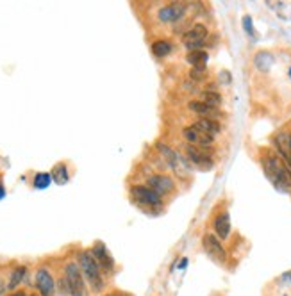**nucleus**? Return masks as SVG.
Wrapping results in <instances>:
<instances>
[{
	"instance_id": "obj_7",
	"label": "nucleus",
	"mask_w": 291,
	"mask_h": 296,
	"mask_svg": "<svg viewBox=\"0 0 291 296\" xmlns=\"http://www.w3.org/2000/svg\"><path fill=\"white\" fill-rule=\"evenodd\" d=\"M186 159H188L189 164L200 168V170H211L214 166L213 154L209 150H205V148H200V146H186Z\"/></svg>"
},
{
	"instance_id": "obj_21",
	"label": "nucleus",
	"mask_w": 291,
	"mask_h": 296,
	"mask_svg": "<svg viewBox=\"0 0 291 296\" xmlns=\"http://www.w3.org/2000/svg\"><path fill=\"white\" fill-rule=\"evenodd\" d=\"M207 59H209V56H207L205 50H191L186 56V61L191 66H205L207 65Z\"/></svg>"
},
{
	"instance_id": "obj_3",
	"label": "nucleus",
	"mask_w": 291,
	"mask_h": 296,
	"mask_svg": "<svg viewBox=\"0 0 291 296\" xmlns=\"http://www.w3.org/2000/svg\"><path fill=\"white\" fill-rule=\"evenodd\" d=\"M157 150L163 155L166 166L177 175V177H188L191 171V164L188 162V159L182 157L179 152H175L172 146H168L166 143H157Z\"/></svg>"
},
{
	"instance_id": "obj_23",
	"label": "nucleus",
	"mask_w": 291,
	"mask_h": 296,
	"mask_svg": "<svg viewBox=\"0 0 291 296\" xmlns=\"http://www.w3.org/2000/svg\"><path fill=\"white\" fill-rule=\"evenodd\" d=\"M254 63H255V66H257L259 70L266 72V70H270L271 63H273V56H271L270 52H257V54H255Z\"/></svg>"
},
{
	"instance_id": "obj_5",
	"label": "nucleus",
	"mask_w": 291,
	"mask_h": 296,
	"mask_svg": "<svg viewBox=\"0 0 291 296\" xmlns=\"http://www.w3.org/2000/svg\"><path fill=\"white\" fill-rule=\"evenodd\" d=\"M131 196L138 205L148 207V209H159L163 207V198L152 191L147 184H134L131 187Z\"/></svg>"
},
{
	"instance_id": "obj_14",
	"label": "nucleus",
	"mask_w": 291,
	"mask_h": 296,
	"mask_svg": "<svg viewBox=\"0 0 291 296\" xmlns=\"http://www.w3.org/2000/svg\"><path fill=\"white\" fill-rule=\"evenodd\" d=\"M36 287L41 296H56V282L47 268H40L36 271Z\"/></svg>"
},
{
	"instance_id": "obj_22",
	"label": "nucleus",
	"mask_w": 291,
	"mask_h": 296,
	"mask_svg": "<svg viewBox=\"0 0 291 296\" xmlns=\"http://www.w3.org/2000/svg\"><path fill=\"white\" fill-rule=\"evenodd\" d=\"M200 100L205 102L211 107H220L221 106V95L216 90H205L200 93Z\"/></svg>"
},
{
	"instance_id": "obj_1",
	"label": "nucleus",
	"mask_w": 291,
	"mask_h": 296,
	"mask_svg": "<svg viewBox=\"0 0 291 296\" xmlns=\"http://www.w3.org/2000/svg\"><path fill=\"white\" fill-rule=\"evenodd\" d=\"M261 164L264 175L271 184L280 191H291V168L286 162L273 154L271 150H264L261 154Z\"/></svg>"
},
{
	"instance_id": "obj_15",
	"label": "nucleus",
	"mask_w": 291,
	"mask_h": 296,
	"mask_svg": "<svg viewBox=\"0 0 291 296\" xmlns=\"http://www.w3.org/2000/svg\"><path fill=\"white\" fill-rule=\"evenodd\" d=\"M188 107H189V111H191V113H195L197 116H200V118H213V120H216L218 114H220L218 107L207 106V104H205V102H202L200 98L189 100L188 102Z\"/></svg>"
},
{
	"instance_id": "obj_30",
	"label": "nucleus",
	"mask_w": 291,
	"mask_h": 296,
	"mask_svg": "<svg viewBox=\"0 0 291 296\" xmlns=\"http://www.w3.org/2000/svg\"><path fill=\"white\" fill-rule=\"evenodd\" d=\"M107 296H125V294H122V292H113V294H107Z\"/></svg>"
},
{
	"instance_id": "obj_13",
	"label": "nucleus",
	"mask_w": 291,
	"mask_h": 296,
	"mask_svg": "<svg viewBox=\"0 0 291 296\" xmlns=\"http://www.w3.org/2000/svg\"><path fill=\"white\" fill-rule=\"evenodd\" d=\"M186 13V6L179 4V2H172V4H166L157 11V18H159L163 24H175L179 22Z\"/></svg>"
},
{
	"instance_id": "obj_24",
	"label": "nucleus",
	"mask_w": 291,
	"mask_h": 296,
	"mask_svg": "<svg viewBox=\"0 0 291 296\" xmlns=\"http://www.w3.org/2000/svg\"><path fill=\"white\" fill-rule=\"evenodd\" d=\"M52 182V175L47 173V171H40V173L34 175V180H33V186L36 189H47Z\"/></svg>"
},
{
	"instance_id": "obj_27",
	"label": "nucleus",
	"mask_w": 291,
	"mask_h": 296,
	"mask_svg": "<svg viewBox=\"0 0 291 296\" xmlns=\"http://www.w3.org/2000/svg\"><path fill=\"white\" fill-rule=\"evenodd\" d=\"M6 196V189H4V184H2V180H0V200Z\"/></svg>"
},
{
	"instance_id": "obj_4",
	"label": "nucleus",
	"mask_w": 291,
	"mask_h": 296,
	"mask_svg": "<svg viewBox=\"0 0 291 296\" xmlns=\"http://www.w3.org/2000/svg\"><path fill=\"white\" fill-rule=\"evenodd\" d=\"M65 285L70 296H88L86 278L77 262H68L65 266Z\"/></svg>"
},
{
	"instance_id": "obj_8",
	"label": "nucleus",
	"mask_w": 291,
	"mask_h": 296,
	"mask_svg": "<svg viewBox=\"0 0 291 296\" xmlns=\"http://www.w3.org/2000/svg\"><path fill=\"white\" fill-rule=\"evenodd\" d=\"M182 136H184V139L189 143V145L200 146V148H205V150H211V148H213V145H214L213 136L205 134L204 130H200L198 127L193 125V123L182 129Z\"/></svg>"
},
{
	"instance_id": "obj_25",
	"label": "nucleus",
	"mask_w": 291,
	"mask_h": 296,
	"mask_svg": "<svg viewBox=\"0 0 291 296\" xmlns=\"http://www.w3.org/2000/svg\"><path fill=\"white\" fill-rule=\"evenodd\" d=\"M205 73H207L205 66H191V70H189V77H191L193 81H202V79H205Z\"/></svg>"
},
{
	"instance_id": "obj_26",
	"label": "nucleus",
	"mask_w": 291,
	"mask_h": 296,
	"mask_svg": "<svg viewBox=\"0 0 291 296\" xmlns=\"http://www.w3.org/2000/svg\"><path fill=\"white\" fill-rule=\"evenodd\" d=\"M243 27H245V31H246V34H248V36H254V24H252L250 17L243 18Z\"/></svg>"
},
{
	"instance_id": "obj_19",
	"label": "nucleus",
	"mask_w": 291,
	"mask_h": 296,
	"mask_svg": "<svg viewBox=\"0 0 291 296\" xmlns=\"http://www.w3.org/2000/svg\"><path fill=\"white\" fill-rule=\"evenodd\" d=\"M150 50L156 57H166L168 54H172L173 43L170 40H156L150 45Z\"/></svg>"
},
{
	"instance_id": "obj_17",
	"label": "nucleus",
	"mask_w": 291,
	"mask_h": 296,
	"mask_svg": "<svg viewBox=\"0 0 291 296\" xmlns=\"http://www.w3.org/2000/svg\"><path fill=\"white\" fill-rule=\"evenodd\" d=\"M193 125L204 130L205 134L213 136V138H216L221 132V123L218 120H213V118H198L197 122H193Z\"/></svg>"
},
{
	"instance_id": "obj_6",
	"label": "nucleus",
	"mask_w": 291,
	"mask_h": 296,
	"mask_svg": "<svg viewBox=\"0 0 291 296\" xmlns=\"http://www.w3.org/2000/svg\"><path fill=\"white\" fill-rule=\"evenodd\" d=\"M207 27L204 24H195L193 27H189L184 34H182V45L191 52V50H202L205 40H207Z\"/></svg>"
},
{
	"instance_id": "obj_29",
	"label": "nucleus",
	"mask_w": 291,
	"mask_h": 296,
	"mask_svg": "<svg viewBox=\"0 0 291 296\" xmlns=\"http://www.w3.org/2000/svg\"><path fill=\"white\" fill-rule=\"evenodd\" d=\"M6 289H8V285H4V282H2V280H0V296H2V292H4Z\"/></svg>"
},
{
	"instance_id": "obj_31",
	"label": "nucleus",
	"mask_w": 291,
	"mask_h": 296,
	"mask_svg": "<svg viewBox=\"0 0 291 296\" xmlns=\"http://www.w3.org/2000/svg\"><path fill=\"white\" fill-rule=\"evenodd\" d=\"M33 296H34V294H33Z\"/></svg>"
},
{
	"instance_id": "obj_10",
	"label": "nucleus",
	"mask_w": 291,
	"mask_h": 296,
	"mask_svg": "<svg viewBox=\"0 0 291 296\" xmlns=\"http://www.w3.org/2000/svg\"><path fill=\"white\" fill-rule=\"evenodd\" d=\"M147 186L150 187L152 191H156L159 196L175 193V182H173V179L170 175H164V173L150 175L147 179Z\"/></svg>"
},
{
	"instance_id": "obj_20",
	"label": "nucleus",
	"mask_w": 291,
	"mask_h": 296,
	"mask_svg": "<svg viewBox=\"0 0 291 296\" xmlns=\"http://www.w3.org/2000/svg\"><path fill=\"white\" fill-rule=\"evenodd\" d=\"M25 275H27V268L25 266H18L11 271V276H9V282H8V289L9 291H17L18 285L24 282Z\"/></svg>"
},
{
	"instance_id": "obj_18",
	"label": "nucleus",
	"mask_w": 291,
	"mask_h": 296,
	"mask_svg": "<svg viewBox=\"0 0 291 296\" xmlns=\"http://www.w3.org/2000/svg\"><path fill=\"white\" fill-rule=\"evenodd\" d=\"M50 175H52V180L58 186H63V184H66L68 180H70V173H68V166H66L65 162H58L56 166L52 168V171H50Z\"/></svg>"
},
{
	"instance_id": "obj_9",
	"label": "nucleus",
	"mask_w": 291,
	"mask_h": 296,
	"mask_svg": "<svg viewBox=\"0 0 291 296\" xmlns=\"http://www.w3.org/2000/svg\"><path fill=\"white\" fill-rule=\"evenodd\" d=\"M202 246H204L205 253L211 257V259H214L216 262H225L227 260V250L225 246L221 244V241L218 239L214 234H204V237H202Z\"/></svg>"
},
{
	"instance_id": "obj_28",
	"label": "nucleus",
	"mask_w": 291,
	"mask_h": 296,
	"mask_svg": "<svg viewBox=\"0 0 291 296\" xmlns=\"http://www.w3.org/2000/svg\"><path fill=\"white\" fill-rule=\"evenodd\" d=\"M9 296H27V292L25 291H13Z\"/></svg>"
},
{
	"instance_id": "obj_16",
	"label": "nucleus",
	"mask_w": 291,
	"mask_h": 296,
	"mask_svg": "<svg viewBox=\"0 0 291 296\" xmlns=\"http://www.w3.org/2000/svg\"><path fill=\"white\" fill-rule=\"evenodd\" d=\"M214 235L220 241L229 239L230 235V216L227 211H221L220 214L214 218Z\"/></svg>"
},
{
	"instance_id": "obj_11",
	"label": "nucleus",
	"mask_w": 291,
	"mask_h": 296,
	"mask_svg": "<svg viewBox=\"0 0 291 296\" xmlns=\"http://www.w3.org/2000/svg\"><path fill=\"white\" fill-rule=\"evenodd\" d=\"M271 143H273V148L277 150V155L291 168V132L279 130L271 138Z\"/></svg>"
},
{
	"instance_id": "obj_2",
	"label": "nucleus",
	"mask_w": 291,
	"mask_h": 296,
	"mask_svg": "<svg viewBox=\"0 0 291 296\" xmlns=\"http://www.w3.org/2000/svg\"><path fill=\"white\" fill-rule=\"evenodd\" d=\"M79 268H81L82 275L86 278V282L90 284V287L95 292H100L104 289V275L100 266L95 260L91 250H82L79 253Z\"/></svg>"
},
{
	"instance_id": "obj_12",
	"label": "nucleus",
	"mask_w": 291,
	"mask_h": 296,
	"mask_svg": "<svg viewBox=\"0 0 291 296\" xmlns=\"http://www.w3.org/2000/svg\"><path fill=\"white\" fill-rule=\"evenodd\" d=\"M91 253H93L95 260H97V264L100 266L102 271H106V273L115 271V259H113V255L109 253L106 244L97 241V243L93 244V248H91Z\"/></svg>"
}]
</instances>
